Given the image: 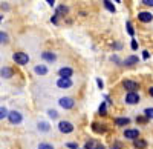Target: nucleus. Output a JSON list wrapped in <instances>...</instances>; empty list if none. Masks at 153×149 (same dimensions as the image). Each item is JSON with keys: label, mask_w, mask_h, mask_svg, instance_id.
Returning <instances> with one entry per match:
<instances>
[{"label": "nucleus", "mask_w": 153, "mask_h": 149, "mask_svg": "<svg viewBox=\"0 0 153 149\" xmlns=\"http://www.w3.org/2000/svg\"><path fill=\"white\" fill-rule=\"evenodd\" d=\"M97 85H98V88H100V89H103V88H104V83H103V80H101V79H97Z\"/></svg>", "instance_id": "7c9ffc66"}, {"label": "nucleus", "mask_w": 153, "mask_h": 149, "mask_svg": "<svg viewBox=\"0 0 153 149\" xmlns=\"http://www.w3.org/2000/svg\"><path fill=\"white\" fill-rule=\"evenodd\" d=\"M57 86L60 89H68V88H71L72 86V80L71 79H63V77H60L58 80H57Z\"/></svg>", "instance_id": "6e6552de"}, {"label": "nucleus", "mask_w": 153, "mask_h": 149, "mask_svg": "<svg viewBox=\"0 0 153 149\" xmlns=\"http://www.w3.org/2000/svg\"><path fill=\"white\" fill-rule=\"evenodd\" d=\"M98 114H100V115H103V117L107 115V103H106V102H103V103L100 105V108H98Z\"/></svg>", "instance_id": "6ab92c4d"}, {"label": "nucleus", "mask_w": 153, "mask_h": 149, "mask_svg": "<svg viewBox=\"0 0 153 149\" xmlns=\"http://www.w3.org/2000/svg\"><path fill=\"white\" fill-rule=\"evenodd\" d=\"M74 125L71 121H68V120H61V121H58V131L61 132V134H71V132H74Z\"/></svg>", "instance_id": "f257e3e1"}, {"label": "nucleus", "mask_w": 153, "mask_h": 149, "mask_svg": "<svg viewBox=\"0 0 153 149\" xmlns=\"http://www.w3.org/2000/svg\"><path fill=\"white\" fill-rule=\"evenodd\" d=\"M38 149H54V146L51 143H40L38 145Z\"/></svg>", "instance_id": "a878e982"}, {"label": "nucleus", "mask_w": 153, "mask_h": 149, "mask_svg": "<svg viewBox=\"0 0 153 149\" xmlns=\"http://www.w3.org/2000/svg\"><path fill=\"white\" fill-rule=\"evenodd\" d=\"M12 60H14L17 65H28L29 55L25 54V52H14V54H12Z\"/></svg>", "instance_id": "7ed1b4c3"}, {"label": "nucleus", "mask_w": 153, "mask_h": 149, "mask_svg": "<svg viewBox=\"0 0 153 149\" xmlns=\"http://www.w3.org/2000/svg\"><path fill=\"white\" fill-rule=\"evenodd\" d=\"M138 48V43H136V40H132V49H136Z\"/></svg>", "instance_id": "72a5a7b5"}, {"label": "nucleus", "mask_w": 153, "mask_h": 149, "mask_svg": "<svg viewBox=\"0 0 153 149\" xmlns=\"http://www.w3.org/2000/svg\"><path fill=\"white\" fill-rule=\"evenodd\" d=\"M0 76H2L3 79H11L12 77V69L11 68H2V69H0Z\"/></svg>", "instance_id": "a211bd4d"}, {"label": "nucleus", "mask_w": 153, "mask_h": 149, "mask_svg": "<svg viewBox=\"0 0 153 149\" xmlns=\"http://www.w3.org/2000/svg\"><path fill=\"white\" fill-rule=\"evenodd\" d=\"M8 114H9V111H8L5 106H0V120L8 118Z\"/></svg>", "instance_id": "4be33fe9"}, {"label": "nucleus", "mask_w": 153, "mask_h": 149, "mask_svg": "<svg viewBox=\"0 0 153 149\" xmlns=\"http://www.w3.org/2000/svg\"><path fill=\"white\" fill-rule=\"evenodd\" d=\"M127 32H129L130 35H133V34H135V31H133V26H132V23H130V22H127Z\"/></svg>", "instance_id": "c756f323"}, {"label": "nucleus", "mask_w": 153, "mask_h": 149, "mask_svg": "<svg viewBox=\"0 0 153 149\" xmlns=\"http://www.w3.org/2000/svg\"><path fill=\"white\" fill-rule=\"evenodd\" d=\"M34 71H35V74H38V76H46L48 74V68L45 65H37L34 68Z\"/></svg>", "instance_id": "f3484780"}, {"label": "nucleus", "mask_w": 153, "mask_h": 149, "mask_svg": "<svg viewBox=\"0 0 153 149\" xmlns=\"http://www.w3.org/2000/svg\"><path fill=\"white\" fill-rule=\"evenodd\" d=\"M46 2H48V3H49V5H51V6H52V5H54V3H55V0H46Z\"/></svg>", "instance_id": "4c0bfd02"}, {"label": "nucleus", "mask_w": 153, "mask_h": 149, "mask_svg": "<svg viewBox=\"0 0 153 149\" xmlns=\"http://www.w3.org/2000/svg\"><path fill=\"white\" fill-rule=\"evenodd\" d=\"M8 40H9L8 34L3 32V31H0V43H8Z\"/></svg>", "instance_id": "b1692460"}, {"label": "nucleus", "mask_w": 153, "mask_h": 149, "mask_svg": "<svg viewBox=\"0 0 153 149\" xmlns=\"http://www.w3.org/2000/svg\"><path fill=\"white\" fill-rule=\"evenodd\" d=\"M63 12H68V8L65 6V5H61V6H58V9H57V12H55V14H63Z\"/></svg>", "instance_id": "c85d7f7f"}, {"label": "nucleus", "mask_w": 153, "mask_h": 149, "mask_svg": "<svg viewBox=\"0 0 153 149\" xmlns=\"http://www.w3.org/2000/svg\"><path fill=\"white\" fill-rule=\"evenodd\" d=\"M97 142L95 140H87L86 145H84V149H97Z\"/></svg>", "instance_id": "412c9836"}, {"label": "nucleus", "mask_w": 153, "mask_h": 149, "mask_svg": "<svg viewBox=\"0 0 153 149\" xmlns=\"http://www.w3.org/2000/svg\"><path fill=\"white\" fill-rule=\"evenodd\" d=\"M124 139H127V140H136V139H139V131L138 129H132V128H129V129H126L124 131Z\"/></svg>", "instance_id": "0eeeda50"}, {"label": "nucleus", "mask_w": 153, "mask_h": 149, "mask_svg": "<svg viewBox=\"0 0 153 149\" xmlns=\"http://www.w3.org/2000/svg\"><path fill=\"white\" fill-rule=\"evenodd\" d=\"M147 121H149V118H147L146 115H139V117H136V123H141V125H146Z\"/></svg>", "instance_id": "393cba45"}, {"label": "nucleus", "mask_w": 153, "mask_h": 149, "mask_svg": "<svg viewBox=\"0 0 153 149\" xmlns=\"http://www.w3.org/2000/svg\"><path fill=\"white\" fill-rule=\"evenodd\" d=\"M115 2H117V3H120V0H115Z\"/></svg>", "instance_id": "58836bf2"}, {"label": "nucleus", "mask_w": 153, "mask_h": 149, "mask_svg": "<svg viewBox=\"0 0 153 149\" xmlns=\"http://www.w3.org/2000/svg\"><path fill=\"white\" fill-rule=\"evenodd\" d=\"M144 115H146L149 120H152V118H153V108H146V109H144Z\"/></svg>", "instance_id": "5701e85b"}, {"label": "nucleus", "mask_w": 153, "mask_h": 149, "mask_svg": "<svg viewBox=\"0 0 153 149\" xmlns=\"http://www.w3.org/2000/svg\"><path fill=\"white\" fill-rule=\"evenodd\" d=\"M138 19L141 20L143 23H150L153 20V14H152V12H147V11H141L138 14Z\"/></svg>", "instance_id": "1a4fd4ad"}, {"label": "nucleus", "mask_w": 153, "mask_h": 149, "mask_svg": "<svg viewBox=\"0 0 153 149\" xmlns=\"http://www.w3.org/2000/svg\"><path fill=\"white\" fill-rule=\"evenodd\" d=\"M69 149H78V145H76V143H68L66 145Z\"/></svg>", "instance_id": "2f4dec72"}, {"label": "nucleus", "mask_w": 153, "mask_h": 149, "mask_svg": "<svg viewBox=\"0 0 153 149\" xmlns=\"http://www.w3.org/2000/svg\"><path fill=\"white\" fill-rule=\"evenodd\" d=\"M113 121H115V125H117V126H127V125H130V118L129 117H117Z\"/></svg>", "instance_id": "9b49d317"}, {"label": "nucleus", "mask_w": 153, "mask_h": 149, "mask_svg": "<svg viewBox=\"0 0 153 149\" xmlns=\"http://www.w3.org/2000/svg\"><path fill=\"white\" fill-rule=\"evenodd\" d=\"M58 105L63 108V109H72L74 106H75V100L72 97H61L60 100H58Z\"/></svg>", "instance_id": "20e7f679"}, {"label": "nucleus", "mask_w": 153, "mask_h": 149, "mask_svg": "<svg viewBox=\"0 0 153 149\" xmlns=\"http://www.w3.org/2000/svg\"><path fill=\"white\" fill-rule=\"evenodd\" d=\"M92 131L97 132V134H104V132L107 131V128H106L104 125H100V123L94 121V123H92Z\"/></svg>", "instance_id": "f8f14e48"}, {"label": "nucleus", "mask_w": 153, "mask_h": 149, "mask_svg": "<svg viewBox=\"0 0 153 149\" xmlns=\"http://www.w3.org/2000/svg\"><path fill=\"white\" fill-rule=\"evenodd\" d=\"M97 149H106V146L101 145V143H98V145H97Z\"/></svg>", "instance_id": "c9c22d12"}, {"label": "nucleus", "mask_w": 153, "mask_h": 149, "mask_svg": "<svg viewBox=\"0 0 153 149\" xmlns=\"http://www.w3.org/2000/svg\"><path fill=\"white\" fill-rule=\"evenodd\" d=\"M138 63V57L136 55H129L126 60H124V65L126 66H133V65H136Z\"/></svg>", "instance_id": "dca6fc26"}, {"label": "nucleus", "mask_w": 153, "mask_h": 149, "mask_svg": "<svg viewBox=\"0 0 153 149\" xmlns=\"http://www.w3.org/2000/svg\"><path fill=\"white\" fill-rule=\"evenodd\" d=\"M48 115H49L51 118H57V117H58V112H57L55 109H49V111H48Z\"/></svg>", "instance_id": "bb28decb"}, {"label": "nucleus", "mask_w": 153, "mask_h": 149, "mask_svg": "<svg viewBox=\"0 0 153 149\" xmlns=\"http://www.w3.org/2000/svg\"><path fill=\"white\" fill-rule=\"evenodd\" d=\"M8 120H9L11 125H20V123L23 121V115L19 112V111H9Z\"/></svg>", "instance_id": "f03ea898"}, {"label": "nucleus", "mask_w": 153, "mask_h": 149, "mask_svg": "<svg viewBox=\"0 0 153 149\" xmlns=\"http://www.w3.org/2000/svg\"><path fill=\"white\" fill-rule=\"evenodd\" d=\"M103 3H104V6H106L107 11H110V12H115V11H117V8H115V5L110 2V0H103Z\"/></svg>", "instance_id": "aec40b11"}, {"label": "nucleus", "mask_w": 153, "mask_h": 149, "mask_svg": "<svg viewBox=\"0 0 153 149\" xmlns=\"http://www.w3.org/2000/svg\"><path fill=\"white\" fill-rule=\"evenodd\" d=\"M42 58L46 60V61H49V63H52V61L57 60V55H55L54 52H51V51H45V52L42 54Z\"/></svg>", "instance_id": "ddd939ff"}, {"label": "nucleus", "mask_w": 153, "mask_h": 149, "mask_svg": "<svg viewBox=\"0 0 153 149\" xmlns=\"http://www.w3.org/2000/svg\"><path fill=\"white\" fill-rule=\"evenodd\" d=\"M72 74H74L72 68H61V69L58 71V76L63 77V79H71V77H72Z\"/></svg>", "instance_id": "9d476101"}, {"label": "nucleus", "mask_w": 153, "mask_h": 149, "mask_svg": "<svg viewBox=\"0 0 153 149\" xmlns=\"http://www.w3.org/2000/svg\"><path fill=\"white\" fill-rule=\"evenodd\" d=\"M110 149H123V143L121 142H113L112 146H110Z\"/></svg>", "instance_id": "cd10ccee"}, {"label": "nucleus", "mask_w": 153, "mask_h": 149, "mask_svg": "<svg viewBox=\"0 0 153 149\" xmlns=\"http://www.w3.org/2000/svg\"><path fill=\"white\" fill-rule=\"evenodd\" d=\"M143 3L147 6H153V0H143Z\"/></svg>", "instance_id": "473e14b6"}, {"label": "nucleus", "mask_w": 153, "mask_h": 149, "mask_svg": "<svg viewBox=\"0 0 153 149\" xmlns=\"http://www.w3.org/2000/svg\"><path fill=\"white\" fill-rule=\"evenodd\" d=\"M123 86H124V89H127L129 92H136V89H139V85L133 80H124Z\"/></svg>", "instance_id": "423d86ee"}, {"label": "nucleus", "mask_w": 153, "mask_h": 149, "mask_svg": "<svg viewBox=\"0 0 153 149\" xmlns=\"http://www.w3.org/2000/svg\"><path fill=\"white\" fill-rule=\"evenodd\" d=\"M143 57H144V58H149V57H150L149 51H143Z\"/></svg>", "instance_id": "f704fd0d"}, {"label": "nucleus", "mask_w": 153, "mask_h": 149, "mask_svg": "<svg viewBox=\"0 0 153 149\" xmlns=\"http://www.w3.org/2000/svg\"><path fill=\"white\" fill-rule=\"evenodd\" d=\"M133 148L135 149H146L147 148V142L143 140V139H136V140H133Z\"/></svg>", "instance_id": "4468645a"}, {"label": "nucleus", "mask_w": 153, "mask_h": 149, "mask_svg": "<svg viewBox=\"0 0 153 149\" xmlns=\"http://www.w3.org/2000/svg\"><path fill=\"white\" fill-rule=\"evenodd\" d=\"M37 128H38V131H40V132H49V129H51V125H49L48 121H38Z\"/></svg>", "instance_id": "2eb2a0df"}, {"label": "nucleus", "mask_w": 153, "mask_h": 149, "mask_svg": "<svg viewBox=\"0 0 153 149\" xmlns=\"http://www.w3.org/2000/svg\"><path fill=\"white\" fill-rule=\"evenodd\" d=\"M2 19H3V17H2V16H0V22H2Z\"/></svg>", "instance_id": "ea45409f"}, {"label": "nucleus", "mask_w": 153, "mask_h": 149, "mask_svg": "<svg viewBox=\"0 0 153 149\" xmlns=\"http://www.w3.org/2000/svg\"><path fill=\"white\" fill-rule=\"evenodd\" d=\"M149 94H150V97H153V86H150V88H149Z\"/></svg>", "instance_id": "e433bc0d"}, {"label": "nucleus", "mask_w": 153, "mask_h": 149, "mask_svg": "<svg viewBox=\"0 0 153 149\" xmlns=\"http://www.w3.org/2000/svg\"><path fill=\"white\" fill-rule=\"evenodd\" d=\"M139 100H141V97H139L138 92H127L126 94V98H124V102L127 105H138Z\"/></svg>", "instance_id": "39448f33"}]
</instances>
